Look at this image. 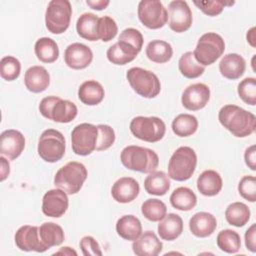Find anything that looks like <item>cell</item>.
Wrapping results in <instances>:
<instances>
[{"label": "cell", "instance_id": "obj_19", "mask_svg": "<svg viewBox=\"0 0 256 256\" xmlns=\"http://www.w3.org/2000/svg\"><path fill=\"white\" fill-rule=\"evenodd\" d=\"M139 183L132 177H121L116 180L111 188L113 199L122 204L130 203L139 195Z\"/></svg>", "mask_w": 256, "mask_h": 256}, {"label": "cell", "instance_id": "obj_41", "mask_svg": "<svg viewBox=\"0 0 256 256\" xmlns=\"http://www.w3.org/2000/svg\"><path fill=\"white\" fill-rule=\"evenodd\" d=\"M118 32V26L110 16L99 17L97 22V36L103 42L112 40Z\"/></svg>", "mask_w": 256, "mask_h": 256}, {"label": "cell", "instance_id": "obj_1", "mask_svg": "<svg viewBox=\"0 0 256 256\" xmlns=\"http://www.w3.org/2000/svg\"><path fill=\"white\" fill-rule=\"evenodd\" d=\"M220 124L235 137L243 138L254 133L256 128L255 115L237 105H224L218 113Z\"/></svg>", "mask_w": 256, "mask_h": 256}, {"label": "cell", "instance_id": "obj_50", "mask_svg": "<svg viewBox=\"0 0 256 256\" xmlns=\"http://www.w3.org/2000/svg\"><path fill=\"white\" fill-rule=\"evenodd\" d=\"M1 162V169H0V181L3 182L10 174V164L6 157L1 156L0 157Z\"/></svg>", "mask_w": 256, "mask_h": 256}, {"label": "cell", "instance_id": "obj_13", "mask_svg": "<svg viewBox=\"0 0 256 256\" xmlns=\"http://www.w3.org/2000/svg\"><path fill=\"white\" fill-rule=\"evenodd\" d=\"M169 27L176 33L187 31L193 21L192 12L186 1L174 0L168 4Z\"/></svg>", "mask_w": 256, "mask_h": 256}, {"label": "cell", "instance_id": "obj_31", "mask_svg": "<svg viewBox=\"0 0 256 256\" xmlns=\"http://www.w3.org/2000/svg\"><path fill=\"white\" fill-rule=\"evenodd\" d=\"M171 205L180 211L192 210L197 204L196 194L188 187H178L170 195Z\"/></svg>", "mask_w": 256, "mask_h": 256}, {"label": "cell", "instance_id": "obj_24", "mask_svg": "<svg viewBox=\"0 0 256 256\" xmlns=\"http://www.w3.org/2000/svg\"><path fill=\"white\" fill-rule=\"evenodd\" d=\"M158 235L162 240L173 241L177 239L183 232V220L175 213L165 215L157 226Z\"/></svg>", "mask_w": 256, "mask_h": 256}, {"label": "cell", "instance_id": "obj_7", "mask_svg": "<svg viewBox=\"0 0 256 256\" xmlns=\"http://www.w3.org/2000/svg\"><path fill=\"white\" fill-rule=\"evenodd\" d=\"M224 50L225 42L223 38L215 32H208L199 38L193 55L196 61L205 67L216 62L222 56Z\"/></svg>", "mask_w": 256, "mask_h": 256}, {"label": "cell", "instance_id": "obj_11", "mask_svg": "<svg viewBox=\"0 0 256 256\" xmlns=\"http://www.w3.org/2000/svg\"><path fill=\"white\" fill-rule=\"evenodd\" d=\"M98 127L91 123H81L71 132V146L76 155L87 156L96 150Z\"/></svg>", "mask_w": 256, "mask_h": 256}, {"label": "cell", "instance_id": "obj_22", "mask_svg": "<svg viewBox=\"0 0 256 256\" xmlns=\"http://www.w3.org/2000/svg\"><path fill=\"white\" fill-rule=\"evenodd\" d=\"M24 84L32 93L45 91L50 84V75L45 67L35 65L28 68L24 75Z\"/></svg>", "mask_w": 256, "mask_h": 256}, {"label": "cell", "instance_id": "obj_33", "mask_svg": "<svg viewBox=\"0 0 256 256\" xmlns=\"http://www.w3.org/2000/svg\"><path fill=\"white\" fill-rule=\"evenodd\" d=\"M39 235L42 243L49 249L63 243L65 234L62 227L54 222H45L39 227Z\"/></svg>", "mask_w": 256, "mask_h": 256}, {"label": "cell", "instance_id": "obj_4", "mask_svg": "<svg viewBox=\"0 0 256 256\" xmlns=\"http://www.w3.org/2000/svg\"><path fill=\"white\" fill-rule=\"evenodd\" d=\"M197 155L194 149L181 146L176 149L168 162V176L175 181H186L194 174Z\"/></svg>", "mask_w": 256, "mask_h": 256}, {"label": "cell", "instance_id": "obj_9", "mask_svg": "<svg viewBox=\"0 0 256 256\" xmlns=\"http://www.w3.org/2000/svg\"><path fill=\"white\" fill-rule=\"evenodd\" d=\"M66 141L63 134L56 129H47L40 135L37 151L38 155L48 163L61 160L65 154Z\"/></svg>", "mask_w": 256, "mask_h": 256}, {"label": "cell", "instance_id": "obj_44", "mask_svg": "<svg viewBox=\"0 0 256 256\" xmlns=\"http://www.w3.org/2000/svg\"><path fill=\"white\" fill-rule=\"evenodd\" d=\"M98 127V140L96 144L97 151H103L110 148L115 142V132L112 127L106 124H99Z\"/></svg>", "mask_w": 256, "mask_h": 256}, {"label": "cell", "instance_id": "obj_34", "mask_svg": "<svg viewBox=\"0 0 256 256\" xmlns=\"http://www.w3.org/2000/svg\"><path fill=\"white\" fill-rule=\"evenodd\" d=\"M99 17L93 13H83L76 22V30L80 37L89 40H99L97 36V22Z\"/></svg>", "mask_w": 256, "mask_h": 256}, {"label": "cell", "instance_id": "obj_23", "mask_svg": "<svg viewBox=\"0 0 256 256\" xmlns=\"http://www.w3.org/2000/svg\"><path fill=\"white\" fill-rule=\"evenodd\" d=\"M246 62L237 53H229L222 57L219 62V71L224 78L229 80L239 79L245 72Z\"/></svg>", "mask_w": 256, "mask_h": 256}, {"label": "cell", "instance_id": "obj_46", "mask_svg": "<svg viewBox=\"0 0 256 256\" xmlns=\"http://www.w3.org/2000/svg\"><path fill=\"white\" fill-rule=\"evenodd\" d=\"M118 40L124 41V42L130 44L138 52L141 51L142 46H143V42H144L142 33L139 30L135 29V28H126V29H124L120 33Z\"/></svg>", "mask_w": 256, "mask_h": 256}, {"label": "cell", "instance_id": "obj_38", "mask_svg": "<svg viewBox=\"0 0 256 256\" xmlns=\"http://www.w3.org/2000/svg\"><path fill=\"white\" fill-rule=\"evenodd\" d=\"M218 248L226 253H237L241 247V238L238 232L231 229L220 231L216 238Z\"/></svg>", "mask_w": 256, "mask_h": 256}, {"label": "cell", "instance_id": "obj_2", "mask_svg": "<svg viewBox=\"0 0 256 256\" xmlns=\"http://www.w3.org/2000/svg\"><path fill=\"white\" fill-rule=\"evenodd\" d=\"M120 161L127 169L140 173H151L159 165V157L154 150L138 145L126 146L121 151Z\"/></svg>", "mask_w": 256, "mask_h": 256}, {"label": "cell", "instance_id": "obj_21", "mask_svg": "<svg viewBox=\"0 0 256 256\" xmlns=\"http://www.w3.org/2000/svg\"><path fill=\"white\" fill-rule=\"evenodd\" d=\"M217 227V220L214 215L208 212L195 213L189 220L191 233L199 238H205L213 234Z\"/></svg>", "mask_w": 256, "mask_h": 256}, {"label": "cell", "instance_id": "obj_51", "mask_svg": "<svg viewBox=\"0 0 256 256\" xmlns=\"http://www.w3.org/2000/svg\"><path fill=\"white\" fill-rule=\"evenodd\" d=\"M86 3L92 9L101 11V10L105 9L110 4V1H108V0H87Z\"/></svg>", "mask_w": 256, "mask_h": 256}, {"label": "cell", "instance_id": "obj_28", "mask_svg": "<svg viewBox=\"0 0 256 256\" xmlns=\"http://www.w3.org/2000/svg\"><path fill=\"white\" fill-rule=\"evenodd\" d=\"M116 232L121 238L134 241L142 234V224L134 215H123L116 222Z\"/></svg>", "mask_w": 256, "mask_h": 256}, {"label": "cell", "instance_id": "obj_18", "mask_svg": "<svg viewBox=\"0 0 256 256\" xmlns=\"http://www.w3.org/2000/svg\"><path fill=\"white\" fill-rule=\"evenodd\" d=\"M64 60L68 67L80 70L88 67L93 60L92 50L82 43H72L65 49Z\"/></svg>", "mask_w": 256, "mask_h": 256}, {"label": "cell", "instance_id": "obj_30", "mask_svg": "<svg viewBox=\"0 0 256 256\" xmlns=\"http://www.w3.org/2000/svg\"><path fill=\"white\" fill-rule=\"evenodd\" d=\"M146 56L155 63H166L173 56L172 46L163 40H152L146 47Z\"/></svg>", "mask_w": 256, "mask_h": 256}, {"label": "cell", "instance_id": "obj_25", "mask_svg": "<svg viewBox=\"0 0 256 256\" xmlns=\"http://www.w3.org/2000/svg\"><path fill=\"white\" fill-rule=\"evenodd\" d=\"M223 186V180L220 174L212 169L203 171L197 179V189L204 196L217 195Z\"/></svg>", "mask_w": 256, "mask_h": 256}, {"label": "cell", "instance_id": "obj_20", "mask_svg": "<svg viewBox=\"0 0 256 256\" xmlns=\"http://www.w3.org/2000/svg\"><path fill=\"white\" fill-rule=\"evenodd\" d=\"M163 244L153 231H145L132 243V250L137 256H157Z\"/></svg>", "mask_w": 256, "mask_h": 256}, {"label": "cell", "instance_id": "obj_26", "mask_svg": "<svg viewBox=\"0 0 256 256\" xmlns=\"http://www.w3.org/2000/svg\"><path fill=\"white\" fill-rule=\"evenodd\" d=\"M138 53L139 52L130 44L118 40L115 44L108 48L106 56L112 64L125 65L133 61L137 57Z\"/></svg>", "mask_w": 256, "mask_h": 256}, {"label": "cell", "instance_id": "obj_14", "mask_svg": "<svg viewBox=\"0 0 256 256\" xmlns=\"http://www.w3.org/2000/svg\"><path fill=\"white\" fill-rule=\"evenodd\" d=\"M14 240L16 246L22 251H35L38 253H43L48 250V248L41 241L38 226H21L16 231Z\"/></svg>", "mask_w": 256, "mask_h": 256}, {"label": "cell", "instance_id": "obj_35", "mask_svg": "<svg viewBox=\"0 0 256 256\" xmlns=\"http://www.w3.org/2000/svg\"><path fill=\"white\" fill-rule=\"evenodd\" d=\"M250 209L242 202H233L225 210L226 221L235 227H243L250 219Z\"/></svg>", "mask_w": 256, "mask_h": 256}, {"label": "cell", "instance_id": "obj_45", "mask_svg": "<svg viewBox=\"0 0 256 256\" xmlns=\"http://www.w3.org/2000/svg\"><path fill=\"white\" fill-rule=\"evenodd\" d=\"M239 194L249 202L256 201V178L252 175H246L241 178L238 184Z\"/></svg>", "mask_w": 256, "mask_h": 256}, {"label": "cell", "instance_id": "obj_3", "mask_svg": "<svg viewBox=\"0 0 256 256\" xmlns=\"http://www.w3.org/2000/svg\"><path fill=\"white\" fill-rule=\"evenodd\" d=\"M87 169L84 164L71 161L62 166L54 176V185L69 195L78 193L87 179Z\"/></svg>", "mask_w": 256, "mask_h": 256}, {"label": "cell", "instance_id": "obj_49", "mask_svg": "<svg viewBox=\"0 0 256 256\" xmlns=\"http://www.w3.org/2000/svg\"><path fill=\"white\" fill-rule=\"evenodd\" d=\"M244 160L248 168H250L252 171L256 170V146L255 145H251L245 150Z\"/></svg>", "mask_w": 256, "mask_h": 256}, {"label": "cell", "instance_id": "obj_12", "mask_svg": "<svg viewBox=\"0 0 256 256\" xmlns=\"http://www.w3.org/2000/svg\"><path fill=\"white\" fill-rule=\"evenodd\" d=\"M138 18L149 29L162 28L168 21V12L158 0H142L138 4Z\"/></svg>", "mask_w": 256, "mask_h": 256}, {"label": "cell", "instance_id": "obj_48", "mask_svg": "<svg viewBox=\"0 0 256 256\" xmlns=\"http://www.w3.org/2000/svg\"><path fill=\"white\" fill-rule=\"evenodd\" d=\"M245 246L251 252H256V225L252 224L245 232Z\"/></svg>", "mask_w": 256, "mask_h": 256}, {"label": "cell", "instance_id": "obj_36", "mask_svg": "<svg viewBox=\"0 0 256 256\" xmlns=\"http://www.w3.org/2000/svg\"><path fill=\"white\" fill-rule=\"evenodd\" d=\"M198 129V120L191 114H179L172 121V131L176 136L188 137Z\"/></svg>", "mask_w": 256, "mask_h": 256}, {"label": "cell", "instance_id": "obj_17", "mask_svg": "<svg viewBox=\"0 0 256 256\" xmlns=\"http://www.w3.org/2000/svg\"><path fill=\"white\" fill-rule=\"evenodd\" d=\"M25 148L24 135L15 129H8L0 136V153L9 160L18 158Z\"/></svg>", "mask_w": 256, "mask_h": 256}, {"label": "cell", "instance_id": "obj_6", "mask_svg": "<svg viewBox=\"0 0 256 256\" xmlns=\"http://www.w3.org/2000/svg\"><path fill=\"white\" fill-rule=\"evenodd\" d=\"M131 88L144 98H155L161 91V83L157 75L149 70L132 67L126 73Z\"/></svg>", "mask_w": 256, "mask_h": 256}, {"label": "cell", "instance_id": "obj_47", "mask_svg": "<svg viewBox=\"0 0 256 256\" xmlns=\"http://www.w3.org/2000/svg\"><path fill=\"white\" fill-rule=\"evenodd\" d=\"M80 248L84 256H101L102 251L99 243L92 236H84L80 240Z\"/></svg>", "mask_w": 256, "mask_h": 256}, {"label": "cell", "instance_id": "obj_37", "mask_svg": "<svg viewBox=\"0 0 256 256\" xmlns=\"http://www.w3.org/2000/svg\"><path fill=\"white\" fill-rule=\"evenodd\" d=\"M178 68L181 74L188 79L198 78L205 71V67L196 61L192 51L185 52L181 55L178 61Z\"/></svg>", "mask_w": 256, "mask_h": 256}, {"label": "cell", "instance_id": "obj_53", "mask_svg": "<svg viewBox=\"0 0 256 256\" xmlns=\"http://www.w3.org/2000/svg\"><path fill=\"white\" fill-rule=\"evenodd\" d=\"M56 254H64V255H77V252L75 250H73L72 248L66 246V247H62L60 250L56 251L54 253V255Z\"/></svg>", "mask_w": 256, "mask_h": 256}, {"label": "cell", "instance_id": "obj_42", "mask_svg": "<svg viewBox=\"0 0 256 256\" xmlns=\"http://www.w3.org/2000/svg\"><path fill=\"white\" fill-rule=\"evenodd\" d=\"M237 92L246 104L254 106L256 104V79L254 77L243 79L238 84Z\"/></svg>", "mask_w": 256, "mask_h": 256}, {"label": "cell", "instance_id": "obj_27", "mask_svg": "<svg viewBox=\"0 0 256 256\" xmlns=\"http://www.w3.org/2000/svg\"><path fill=\"white\" fill-rule=\"evenodd\" d=\"M105 96L103 86L96 80H87L83 82L78 89L79 100L88 106H95L102 102Z\"/></svg>", "mask_w": 256, "mask_h": 256}, {"label": "cell", "instance_id": "obj_5", "mask_svg": "<svg viewBox=\"0 0 256 256\" xmlns=\"http://www.w3.org/2000/svg\"><path fill=\"white\" fill-rule=\"evenodd\" d=\"M39 111L43 117L58 123H69L78 113L77 106L73 102L57 96L43 98L39 104Z\"/></svg>", "mask_w": 256, "mask_h": 256}, {"label": "cell", "instance_id": "obj_16", "mask_svg": "<svg viewBox=\"0 0 256 256\" xmlns=\"http://www.w3.org/2000/svg\"><path fill=\"white\" fill-rule=\"evenodd\" d=\"M210 99V88L204 83L189 85L182 93L181 103L190 111H198L204 108Z\"/></svg>", "mask_w": 256, "mask_h": 256}, {"label": "cell", "instance_id": "obj_52", "mask_svg": "<svg viewBox=\"0 0 256 256\" xmlns=\"http://www.w3.org/2000/svg\"><path fill=\"white\" fill-rule=\"evenodd\" d=\"M246 38H247V42L254 48L256 45H255V39H256V37H255V27H252V28H250L249 30H248V32H247V34H246Z\"/></svg>", "mask_w": 256, "mask_h": 256}, {"label": "cell", "instance_id": "obj_8", "mask_svg": "<svg viewBox=\"0 0 256 256\" xmlns=\"http://www.w3.org/2000/svg\"><path fill=\"white\" fill-rule=\"evenodd\" d=\"M130 131L138 139L145 142H158L166 132L164 121L156 116L134 117L130 122Z\"/></svg>", "mask_w": 256, "mask_h": 256}, {"label": "cell", "instance_id": "obj_10", "mask_svg": "<svg viewBox=\"0 0 256 256\" xmlns=\"http://www.w3.org/2000/svg\"><path fill=\"white\" fill-rule=\"evenodd\" d=\"M72 7L68 0H52L45 12V25L53 34L64 33L71 21Z\"/></svg>", "mask_w": 256, "mask_h": 256}, {"label": "cell", "instance_id": "obj_32", "mask_svg": "<svg viewBox=\"0 0 256 256\" xmlns=\"http://www.w3.org/2000/svg\"><path fill=\"white\" fill-rule=\"evenodd\" d=\"M34 51L38 60L43 63H53L59 57L58 45L49 37L39 38L35 43Z\"/></svg>", "mask_w": 256, "mask_h": 256}, {"label": "cell", "instance_id": "obj_39", "mask_svg": "<svg viewBox=\"0 0 256 256\" xmlns=\"http://www.w3.org/2000/svg\"><path fill=\"white\" fill-rule=\"evenodd\" d=\"M143 216L152 222L160 221L167 213L165 203L159 199H147L141 205Z\"/></svg>", "mask_w": 256, "mask_h": 256}, {"label": "cell", "instance_id": "obj_15", "mask_svg": "<svg viewBox=\"0 0 256 256\" xmlns=\"http://www.w3.org/2000/svg\"><path fill=\"white\" fill-rule=\"evenodd\" d=\"M68 194L57 188L47 191L42 199V212L44 215L52 218L63 216L69 206Z\"/></svg>", "mask_w": 256, "mask_h": 256}, {"label": "cell", "instance_id": "obj_43", "mask_svg": "<svg viewBox=\"0 0 256 256\" xmlns=\"http://www.w3.org/2000/svg\"><path fill=\"white\" fill-rule=\"evenodd\" d=\"M234 1H223V0H206V1H194L196 5L204 14L208 16L219 15L226 6H232Z\"/></svg>", "mask_w": 256, "mask_h": 256}, {"label": "cell", "instance_id": "obj_29", "mask_svg": "<svg viewBox=\"0 0 256 256\" xmlns=\"http://www.w3.org/2000/svg\"><path fill=\"white\" fill-rule=\"evenodd\" d=\"M170 177L163 171H153L144 180L145 191L150 195L163 196L170 189Z\"/></svg>", "mask_w": 256, "mask_h": 256}, {"label": "cell", "instance_id": "obj_40", "mask_svg": "<svg viewBox=\"0 0 256 256\" xmlns=\"http://www.w3.org/2000/svg\"><path fill=\"white\" fill-rule=\"evenodd\" d=\"M21 72V63L14 56H4L0 61V75L6 81L16 80Z\"/></svg>", "mask_w": 256, "mask_h": 256}]
</instances>
